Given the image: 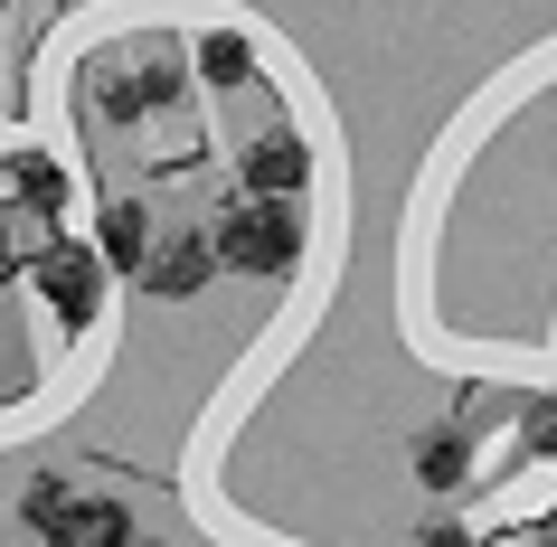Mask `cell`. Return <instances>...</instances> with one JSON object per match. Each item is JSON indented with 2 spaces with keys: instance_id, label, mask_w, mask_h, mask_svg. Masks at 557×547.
<instances>
[{
  "instance_id": "cell-10",
  "label": "cell",
  "mask_w": 557,
  "mask_h": 547,
  "mask_svg": "<svg viewBox=\"0 0 557 547\" xmlns=\"http://www.w3.org/2000/svg\"><path fill=\"white\" fill-rule=\"evenodd\" d=\"M416 547H482V529H463V519H425Z\"/></svg>"
},
{
  "instance_id": "cell-5",
  "label": "cell",
  "mask_w": 557,
  "mask_h": 547,
  "mask_svg": "<svg viewBox=\"0 0 557 547\" xmlns=\"http://www.w3.org/2000/svg\"><path fill=\"white\" fill-rule=\"evenodd\" d=\"M208 284H218L208 236H161V246H151V264L133 274V293H143V302H199Z\"/></svg>"
},
{
  "instance_id": "cell-4",
  "label": "cell",
  "mask_w": 557,
  "mask_h": 547,
  "mask_svg": "<svg viewBox=\"0 0 557 547\" xmlns=\"http://www.w3.org/2000/svg\"><path fill=\"white\" fill-rule=\"evenodd\" d=\"M0 199H10V227H58L66 199H76V179H66L58 151L10 142V151H0Z\"/></svg>"
},
{
  "instance_id": "cell-1",
  "label": "cell",
  "mask_w": 557,
  "mask_h": 547,
  "mask_svg": "<svg viewBox=\"0 0 557 547\" xmlns=\"http://www.w3.org/2000/svg\"><path fill=\"white\" fill-rule=\"evenodd\" d=\"M302 199H236L218 227H208V256L218 274H246V284H294L302 274Z\"/></svg>"
},
{
  "instance_id": "cell-7",
  "label": "cell",
  "mask_w": 557,
  "mask_h": 547,
  "mask_svg": "<svg viewBox=\"0 0 557 547\" xmlns=\"http://www.w3.org/2000/svg\"><path fill=\"white\" fill-rule=\"evenodd\" d=\"M189 58H199V86H256V66H264V38L246 29V20H218V29H199V48H189Z\"/></svg>"
},
{
  "instance_id": "cell-12",
  "label": "cell",
  "mask_w": 557,
  "mask_h": 547,
  "mask_svg": "<svg viewBox=\"0 0 557 547\" xmlns=\"http://www.w3.org/2000/svg\"><path fill=\"white\" fill-rule=\"evenodd\" d=\"M143 547H180V538H151V529H143Z\"/></svg>"
},
{
  "instance_id": "cell-14",
  "label": "cell",
  "mask_w": 557,
  "mask_h": 547,
  "mask_svg": "<svg viewBox=\"0 0 557 547\" xmlns=\"http://www.w3.org/2000/svg\"><path fill=\"white\" fill-rule=\"evenodd\" d=\"M539 547H557V529H548V538H539Z\"/></svg>"
},
{
  "instance_id": "cell-8",
  "label": "cell",
  "mask_w": 557,
  "mask_h": 547,
  "mask_svg": "<svg viewBox=\"0 0 557 547\" xmlns=\"http://www.w3.org/2000/svg\"><path fill=\"white\" fill-rule=\"evenodd\" d=\"M416 490H435V500L472 490V434H463V425H435V434H416Z\"/></svg>"
},
{
  "instance_id": "cell-2",
  "label": "cell",
  "mask_w": 557,
  "mask_h": 547,
  "mask_svg": "<svg viewBox=\"0 0 557 547\" xmlns=\"http://www.w3.org/2000/svg\"><path fill=\"white\" fill-rule=\"evenodd\" d=\"M104 284H114V264H104V246L95 236H38L29 246V293L48 302V321H58L66 340H86L95 321H104Z\"/></svg>"
},
{
  "instance_id": "cell-11",
  "label": "cell",
  "mask_w": 557,
  "mask_h": 547,
  "mask_svg": "<svg viewBox=\"0 0 557 547\" xmlns=\"http://www.w3.org/2000/svg\"><path fill=\"white\" fill-rule=\"evenodd\" d=\"M529 444H539V453L557 462V387H548V397H539V406H529Z\"/></svg>"
},
{
  "instance_id": "cell-6",
  "label": "cell",
  "mask_w": 557,
  "mask_h": 547,
  "mask_svg": "<svg viewBox=\"0 0 557 547\" xmlns=\"http://www.w3.org/2000/svg\"><path fill=\"white\" fill-rule=\"evenodd\" d=\"M302 179H312L302 133H256V142L236 151V189L246 199H302Z\"/></svg>"
},
{
  "instance_id": "cell-13",
  "label": "cell",
  "mask_w": 557,
  "mask_h": 547,
  "mask_svg": "<svg viewBox=\"0 0 557 547\" xmlns=\"http://www.w3.org/2000/svg\"><path fill=\"white\" fill-rule=\"evenodd\" d=\"M0 284H10V246H0Z\"/></svg>"
},
{
  "instance_id": "cell-9",
  "label": "cell",
  "mask_w": 557,
  "mask_h": 547,
  "mask_svg": "<svg viewBox=\"0 0 557 547\" xmlns=\"http://www.w3.org/2000/svg\"><path fill=\"white\" fill-rule=\"evenodd\" d=\"M95 246H104V264H114L123 284H133V274L151 264V246H161V227H151V217H143L133 199H114L104 217H95Z\"/></svg>"
},
{
  "instance_id": "cell-3",
  "label": "cell",
  "mask_w": 557,
  "mask_h": 547,
  "mask_svg": "<svg viewBox=\"0 0 557 547\" xmlns=\"http://www.w3.org/2000/svg\"><path fill=\"white\" fill-rule=\"evenodd\" d=\"M20 519H29L48 547H143L133 500H114V490H76V482H58V472H38V482L20 490Z\"/></svg>"
}]
</instances>
